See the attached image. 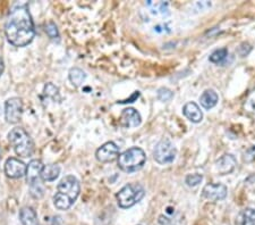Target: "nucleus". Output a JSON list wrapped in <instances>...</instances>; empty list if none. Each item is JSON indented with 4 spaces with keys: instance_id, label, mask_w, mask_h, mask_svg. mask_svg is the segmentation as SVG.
Returning <instances> with one entry per match:
<instances>
[{
    "instance_id": "f257e3e1",
    "label": "nucleus",
    "mask_w": 255,
    "mask_h": 225,
    "mask_svg": "<svg viewBox=\"0 0 255 225\" xmlns=\"http://www.w3.org/2000/svg\"><path fill=\"white\" fill-rule=\"evenodd\" d=\"M5 33L9 44L15 47H25L33 41L34 24L26 5H17L11 10L6 22Z\"/></svg>"
},
{
    "instance_id": "f03ea898",
    "label": "nucleus",
    "mask_w": 255,
    "mask_h": 225,
    "mask_svg": "<svg viewBox=\"0 0 255 225\" xmlns=\"http://www.w3.org/2000/svg\"><path fill=\"white\" fill-rule=\"evenodd\" d=\"M80 182L74 175H67L61 178L57 187V192L53 196L54 207L59 211H67L75 203L80 195Z\"/></svg>"
},
{
    "instance_id": "7ed1b4c3",
    "label": "nucleus",
    "mask_w": 255,
    "mask_h": 225,
    "mask_svg": "<svg viewBox=\"0 0 255 225\" xmlns=\"http://www.w3.org/2000/svg\"><path fill=\"white\" fill-rule=\"evenodd\" d=\"M8 139L17 156L23 158L32 156L34 153V142L24 129L15 127L9 132Z\"/></svg>"
},
{
    "instance_id": "20e7f679",
    "label": "nucleus",
    "mask_w": 255,
    "mask_h": 225,
    "mask_svg": "<svg viewBox=\"0 0 255 225\" xmlns=\"http://www.w3.org/2000/svg\"><path fill=\"white\" fill-rule=\"evenodd\" d=\"M145 161H147V156L143 149L139 147H132L119 155L118 166L124 172L132 173L142 169Z\"/></svg>"
},
{
    "instance_id": "39448f33",
    "label": "nucleus",
    "mask_w": 255,
    "mask_h": 225,
    "mask_svg": "<svg viewBox=\"0 0 255 225\" xmlns=\"http://www.w3.org/2000/svg\"><path fill=\"white\" fill-rule=\"evenodd\" d=\"M145 196V190L141 184L129 183L119 190L116 195L117 201L121 208H131L136 205L139 201L143 199Z\"/></svg>"
},
{
    "instance_id": "423d86ee",
    "label": "nucleus",
    "mask_w": 255,
    "mask_h": 225,
    "mask_svg": "<svg viewBox=\"0 0 255 225\" xmlns=\"http://www.w3.org/2000/svg\"><path fill=\"white\" fill-rule=\"evenodd\" d=\"M43 164L41 161L33 160L30 162L26 169V180L31 187V195L35 198H40L43 195V188L41 185V173Z\"/></svg>"
},
{
    "instance_id": "0eeeda50",
    "label": "nucleus",
    "mask_w": 255,
    "mask_h": 225,
    "mask_svg": "<svg viewBox=\"0 0 255 225\" xmlns=\"http://www.w3.org/2000/svg\"><path fill=\"white\" fill-rule=\"evenodd\" d=\"M177 150H176L174 143L168 139H163L155 146L153 150V158L160 165L170 164L175 161Z\"/></svg>"
},
{
    "instance_id": "6e6552de",
    "label": "nucleus",
    "mask_w": 255,
    "mask_h": 225,
    "mask_svg": "<svg viewBox=\"0 0 255 225\" xmlns=\"http://www.w3.org/2000/svg\"><path fill=\"white\" fill-rule=\"evenodd\" d=\"M23 103L21 98H9L5 104V118L10 124H16L22 118Z\"/></svg>"
},
{
    "instance_id": "1a4fd4ad",
    "label": "nucleus",
    "mask_w": 255,
    "mask_h": 225,
    "mask_svg": "<svg viewBox=\"0 0 255 225\" xmlns=\"http://www.w3.org/2000/svg\"><path fill=\"white\" fill-rule=\"evenodd\" d=\"M97 160L101 163H110L119 157V147L115 142L109 141L97 150Z\"/></svg>"
},
{
    "instance_id": "9d476101",
    "label": "nucleus",
    "mask_w": 255,
    "mask_h": 225,
    "mask_svg": "<svg viewBox=\"0 0 255 225\" xmlns=\"http://www.w3.org/2000/svg\"><path fill=\"white\" fill-rule=\"evenodd\" d=\"M27 166L17 158H8L5 164V174L10 178H19L26 175Z\"/></svg>"
},
{
    "instance_id": "9b49d317",
    "label": "nucleus",
    "mask_w": 255,
    "mask_h": 225,
    "mask_svg": "<svg viewBox=\"0 0 255 225\" xmlns=\"http://www.w3.org/2000/svg\"><path fill=\"white\" fill-rule=\"evenodd\" d=\"M202 195L211 201H220L227 197V187L221 183H210L204 187Z\"/></svg>"
},
{
    "instance_id": "f8f14e48",
    "label": "nucleus",
    "mask_w": 255,
    "mask_h": 225,
    "mask_svg": "<svg viewBox=\"0 0 255 225\" xmlns=\"http://www.w3.org/2000/svg\"><path fill=\"white\" fill-rule=\"evenodd\" d=\"M142 123V117L141 114L134 108H125L120 115V124L121 126L126 129H133L137 127Z\"/></svg>"
},
{
    "instance_id": "ddd939ff",
    "label": "nucleus",
    "mask_w": 255,
    "mask_h": 225,
    "mask_svg": "<svg viewBox=\"0 0 255 225\" xmlns=\"http://www.w3.org/2000/svg\"><path fill=\"white\" fill-rule=\"evenodd\" d=\"M215 165H217L218 172L220 173L221 175H226V174L233 172L235 168H236L237 162L236 158H235L233 155L226 154L223 155L221 158H219L217 163H215Z\"/></svg>"
},
{
    "instance_id": "4468645a",
    "label": "nucleus",
    "mask_w": 255,
    "mask_h": 225,
    "mask_svg": "<svg viewBox=\"0 0 255 225\" xmlns=\"http://www.w3.org/2000/svg\"><path fill=\"white\" fill-rule=\"evenodd\" d=\"M183 112L184 115L193 123H200L203 118L202 112L195 103H187L183 108Z\"/></svg>"
},
{
    "instance_id": "2eb2a0df",
    "label": "nucleus",
    "mask_w": 255,
    "mask_h": 225,
    "mask_svg": "<svg viewBox=\"0 0 255 225\" xmlns=\"http://www.w3.org/2000/svg\"><path fill=\"white\" fill-rule=\"evenodd\" d=\"M19 219L23 225H40L37 213L32 207H23L19 212Z\"/></svg>"
},
{
    "instance_id": "dca6fc26",
    "label": "nucleus",
    "mask_w": 255,
    "mask_h": 225,
    "mask_svg": "<svg viewBox=\"0 0 255 225\" xmlns=\"http://www.w3.org/2000/svg\"><path fill=\"white\" fill-rule=\"evenodd\" d=\"M219 97L217 95V92L212 89H209V90H205L202 94V96L200 97V102H201V105L203 108L205 110H211L213 108L215 105L218 104Z\"/></svg>"
},
{
    "instance_id": "f3484780",
    "label": "nucleus",
    "mask_w": 255,
    "mask_h": 225,
    "mask_svg": "<svg viewBox=\"0 0 255 225\" xmlns=\"http://www.w3.org/2000/svg\"><path fill=\"white\" fill-rule=\"evenodd\" d=\"M236 225H255V209H243L237 216Z\"/></svg>"
},
{
    "instance_id": "a211bd4d",
    "label": "nucleus",
    "mask_w": 255,
    "mask_h": 225,
    "mask_svg": "<svg viewBox=\"0 0 255 225\" xmlns=\"http://www.w3.org/2000/svg\"><path fill=\"white\" fill-rule=\"evenodd\" d=\"M60 174V168L56 164H49L43 166L41 177L43 181L47 182H52L56 180V178L59 176Z\"/></svg>"
},
{
    "instance_id": "6ab92c4d",
    "label": "nucleus",
    "mask_w": 255,
    "mask_h": 225,
    "mask_svg": "<svg viewBox=\"0 0 255 225\" xmlns=\"http://www.w3.org/2000/svg\"><path fill=\"white\" fill-rule=\"evenodd\" d=\"M86 79V74L81 68L74 67L69 71V80L74 87H81Z\"/></svg>"
},
{
    "instance_id": "aec40b11",
    "label": "nucleus",
    "mask_w": 255,
    "mask_h": 225,
    "mask_svg": "<svg viewBox=\"0 0 255 225\" xmlns=\"http://www.w3.org/2000/svg\"><path fill=\"white\" fill-rule=\"evenodd\" d=\"M227 56H228V50L226 48H221V49H217L211 54L209 57V60L211 63L214 64H221L223 60L226 59Z\"/></svg>"
},
{
    "instance_id": "412c9836",
    "label": "nucleus",
    "mask_w": 255,
    "mask_h": 225,
    "mask_svg": "<svg viewBox=\"0 0 255 225\" xmlns=\"http://www.w3.org/2000/svg\"><path fill=\"white\" fill-rule=\"evenodd\" d=\"M46 33L47 36H48L50 39H52V40L59 38V32H58L57 25L54 24L53 22H49L48 24L46 25Z\"/></svg>"
},
{
    "instance_id": "4be33fe9",
    "label": "nucleus",
    "mask_w": 255,
    "mask_h": 225,
    "mask_svg": "<svg viewBox=\"0 0 255 225\" xmlns=\"http://www.w3.org/2000/svg\"><path fill=\"white\" fill-rule=\"evenodd\" d=\"M45 95L50 97V98L52 99H56V98L59 99V90H58V88L52 83H48L46 85Z\"/></svg>"
},
{
    "instance_id": "5701e85b",
    "label": "nucleus",
    "mask_w": 255,
    "mask_h": 225,
    "mask_svg": "<svg viewBox=\"0 0 255 225\" xmlns=\"http://www.w3.org/2000/svg\"><path fill=\"white\" fill-rule=\"evenodd\" d=\"M172 97H174V94L169 90V89L167 88H160L158 90V99L160 100V102H169V100H171Z\"/></svg>"
},
{
    "instance_id": "b1692460",
    "label": "nucleus",
    "mask_w": 255,
    "mask_h": 225,
    "mask_svg": "<svg viewBox=\"0 0 255 225\" xmlns=\"http://www.w3.org/2000/svg\"><path fill=\"white\" fill-rule=\"evenodd\" d=\"M203 180V176L200 175V174H190V175L186 176V184L188 187H196L201 183Z\"/></svg>"
},
{
    "instance_id": "393cba45",
    "label": "nucleus",
    "mask_w": 255,
    "mask_h": 225,
    "mask_svg": "<svg viewBox=\"0 0 255 225\" xmlns=\"http://www.w3.org/2000/svg\"><path fill=\"white\" fill-rule=\"evenodd\" d=\"M2 72H3V60H2V58L0 57V76H1Z\"/></svg>"
},
{
    "instance_id": "a878e982",
    "label": "nucleus",
    "mask_w": 255,
    "mask_h": 225,
    "mask_svg": "<svg viewBox=\"0 0 255 225\" xmlns=\"http://www.w3.org/2000/svg\"><path fill=\"white\" fill-rule=\"evenodd\" d=\"M0 160H1V149H0Z\"/></svg>"
}]
</instances>
